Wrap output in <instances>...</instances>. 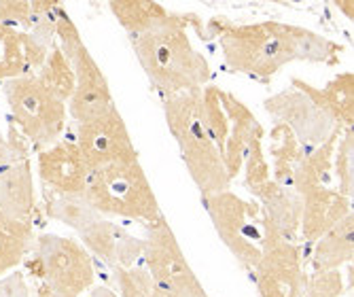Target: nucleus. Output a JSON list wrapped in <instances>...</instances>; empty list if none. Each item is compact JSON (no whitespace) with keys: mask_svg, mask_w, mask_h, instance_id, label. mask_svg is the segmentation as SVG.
Wrapping results in <instances>:
<instances>
[{"mask_svg":"<svg viewBox=\"0 0 354 297\" xmlns=\"http://www.w3.org/2000/svg\"><path fill=\"white\" fill-rule=\"evenodd\" d=\"M32 244V223L17 221L0 210V276L24 261Z\"/></svg>","mask_w":354,"mask_h":297,"instance_id":"nucleus-25","label":"nucleus"},{"mask_svg":"<svg viewBox=\"0 0 354 297\" xmlns=\"http://www.w3.org/2000/svg\"><path fill=\"white\" fill-rule=\"evenodd\" d=\"M291 83L304 89L316 105L323 107L342 129H352L354 125V75L352 73L337 75L325 87H314L301 79H293Z\"/></svg>","mask_w":354,"mask_h":297,"instance_id":"nucleus-19","label":"nucleus"},{"mask_svg":"<svg viewBox=\"0 0 354 297\" xmlns=\"http://www.w3.org/2000/svg\"><path fill=\"white\" fill-rule=\"evenodd\" d=\"M301 204V225L299 236L306 242H316L325 236L331 227H335L344 217L352 213V200L344 197L337 187L325 185L306 193Z\"/></svg>","mask_w":354,"mask_h":297,"instance_id":"nucleus-16","label":"nucleus"},{"mask_svg":"<svg viewBox=\"0 0 354 297\" xmlns=\"http://www.w3.org/2000/svg\"><path fill=\"white\" fill-rule=\"evenodd\" d=\"M85 195L102 217L153 223L162 217L157 195L138 161H121L91 170Z\"/></svg>","mask_w":354,"mask_h":297,"instance_id":"nucleus-4","label":"nucleus"},{"mask_svg":"<svg viewBox=\"0 0 354 297\" xmlns=\"http://www.w3.org/2000/svg\"><path fill=\"white\" fill-rule=\"evenodd\" d=\"M85 295H87V297H117L109 287H102V285H93Z\"/></svg>","mask_w":354,"mask_h":297,"instance_id":"nucleus-34","label":"nucleus"},{"mask_svg":"<svg viewBox=\"0 0 354 297\" xmlns=\"http://www.w3.org/2000/svg\"><path fill=\"white\" fill-rule=\"evenodd\" d=\"M263 109L276 121L291 129L306 151L323 145L329 136L342 129L323 107L316 105L304 89L293 83L288 89L270 96L263 102Z\"/></svg>","mask_w":354,"mask_h":297,"instance_id":"nucleus-10","label":"nucleus"},{"mask_svg":"<svg viewBox=\"0 0 354 297\" xmlns=\"http://www.w3.org/2000/svg\"><path fill=\"white\" fill-rule=\"evenodd\" d=\"M333 174L337 181V191L352 200L354 195V132L342 129L333 153Z\"/></svg>","mask_w":354,"mask_h":297,"instance_id":"nucleus-30","label":"nucleus"},{"mask_svg":"<svg viewBox=\"0 0 354 297\" xmlns=\"http://www.w3.org/2000/svg\"><path fill=\"white\" fill-rule=\"evenodd\" d=\"M45 213L51 219L75 229L77 234H81L83 229H87L89 225L102 219V215L89 202L85 191L83 193H49L47 191Z\"/></svg>","mask_w":354,"mask_h":297,"instance_id":"nucleus-23","label":"nucleus"},{"mask_svg":"<svg viewBox=\"0 0 354 297\" xmlns=\"http://www.w3.org/2000/svg\"><path fill=\"white\" fill-rule=\"evenodd\" d=\"M0 210L30 223L35 213V181L28 159L0 168Z\"/></svg>","mask_w":354,"mask_h":297,"instance_id":"nucleus-18","label":"nucleus"},{"mask_svg":"<svg viewBox=\"0 0 354 297\" xmlns=\"http://www.w3.org/2000/svg\"><path fill=\"white\" fill-rule=\"evenodd\" d=\"M55 39L59 41L62 53L73 64V71L77 77L75 91L68 100V115L77 123L91 121L106 113L115 102L106 75L89 53L87 45L77 28V24L68 17L66 9L57 5L55 9Z\"/></svg>","mask_w":354,"mask_h":297,"instance_id":"nucleus-6","label":"nucleus"},{"mask_svg":"<svg viewBox=\"0 0 354 297\" xmlns=\"http://www.w3.org/2000/svg\"><path fill=\"white\" fill-rule=\"evenodd\" d=\"M221 100L230 117V134L223 147V163H225L230 181H234L242 170L248 143L254 136V132L261 127V123L257 121L254 113L244 102H240L234 93L221 89Z\"/></svg>","mask_w":354,"mask_h":297,"instance_id":"nucleus-17","label":"nucleus"},{"mask_svg":"<svg viewBox=\"0 0 354 297\" xmlns=\"http://www.w3.org/2000/svg\"><path fill=\"white\" fill-rule=\"evenodd\" d=\"M109 9L121 28L130 32V37L164 26L174 17V13H170L164 5L153 3V0H113L109 3Z\"/></svg>","mask_w":354,"mask_h":297,"instance_id":"nucleus-22","label":"nucleus"},{"mask_svg":"<svg viewBox=\"0 0 354 297\" xmlns=\"http://www.w3.org/2000/svg\"><path fill=\"white\" fill-rule=\"evenodd\" d=\"M113 276L121 297H180L164 285H159L142 266L117 268L113 270Z\"/></svg>","mask_w":354,"mask_h":297,"instance_id":"nucleus-28","label":"nucleus"},{"mask_svg":"<svg viewBox=\"0 0 354 297\" xmlns=\"http://www.w3.org/2000/svg\"><path fill=\"white\" fill-rule=\"evenodd\" d=\"M335 7H339V9H344V15L346 17H354V13H352V9H354V3H335Z\"/></svg>","mask_w":354,"mask_h":297,"instance_id":"nucleus-36","label":"nucleus"},{"mask_svg":"<svg viewBox=\"0 0 354 297\" xmlns=\"http://www.w3.org/2000/svg\"><path fill=\"white\" fill-rule=\"evenodd\" d=\"M202 113H204V123L208 127V134L223 155V147L230 134V117L223 107L218 85L208 83L206 87H202Z\"/></svg>","mask_w":354,"mask_h":297,"instance_id":"nucleus-29","label":"nucleus"},{"mask_svg":"<svg viewBox=\"0 0 354 297\" xmlns=\"http://www.w3.org/2000/svg\"><path fill=\"white\" fill-rule=\"evenodd\" d=\"M261 206L270 242L282 238L297 242L299 225H301V195L288 185H280L276 181H268L261 187L250 191Z\"/></svg>","mask_w":354,"mask_h":297,"instance_id":"nucleus-15","label":"nucleus"},{"mask_svg":"<svg viewBox=\"0 0 354 297\" xmlns=\"http://www.w3.org/2000/svg\"><path fill=\"white\" fill-rule=\"evenodd\" d=\"M306 149L299 145L295 134L288 129L284 123L276 121L272 132H270V155H272V174L276 183L288 185L293 183V172L297 168V163L301 161Z\"/></svg>","mask_w":354,"mask_h":297,"instance_id":"nucleus-24","label":"nucleus"},{"mask_svg":"<svg viewBox=\"0 0 354 297\" xmlns=\"http://www.w3.org/2000/svg\"><path fill=\"white\" fill-rule=\"evenodd\" d=\"M37 170L49 193H83L89 179L87 163L77 143L71 141H57L39 151Z\"/></svg>","mask_w":354,"mask_h":297,"instance_id":"nucleus-14","label":"nucleus"},{"mask_svg":"<svg viewBox=\"0 0 354 297\" xmlns=\"http://www.w3.org/2000/svg\"><path fill=\"white\" fill-rule=\"evenodd\" d=\"M3 93L11 109L13 127L19 129L28 145H35L43 151L62 138L68 117L66 102L57 98L35 73L5 81Z\"/></svg>","mask_w":354,"mask_h":297,"instance_id":"nucleus-5","label":"nucleus"},{"mask_svg":"<svg viewBox=\"0 0 354 297\" xmlns=\"http://www.w3.org/2000/svg\"><path fill=\"white\" fill-rule=\"evenodd\" d=\"M164 117L174 136L185 166L202 197L230 189L223 155L208 134L202 113V89L164 98Z\"/></svg>","mask_w":354,"mask_h":297,"instance_id":"nucleus-3","label":"nucleus"},{"mask_svg":"<svg viewBox=\"0 0 354 297\" xmlns=\"http://www.w3.org/2000/svg\"><path fill=\"white\" fill-rule=\"evenodd\" d=\"M252 270L261 297H304L308 274L297 242L282 238L270 242Z\"/></svg>","mask_w":354,"mask_h":297,"instance_id":"nucleus-12","label":"nucleus"},{"mask_svg":"<svg viewBox=\"0 0 354 297\" xmlns=\"http://www.w3.org/2000/svg\"><path fill=\"white\" fill-rule=\"evenodd\" d=\"M57 98H62L64 102L71 100V96L75 91L77 85V77L73 71V64L68 62V57L62 53V49L57 45H53L43 62L41 69L35 73Z\"/></svg>","mask_w":354,"mask_h":297,"instance_id":"nucleus-27","label":"nucleus"},{"mask_svg":"<svg viewBox=\"0 0 354 297\" xmlns=\"http://www.w3.org/2000/svg\"><path fill=\"white\" fill-rule=\"evenodd\" d=\"M344 291V278L339 270L312 272L306 280L304 297H339Z\"/></svg>","mask_w":354,"mask_h":297,"instance_id":"nucleus-32","label":"nucleus"},{"mask_svg":"<svg viewBox=\"0 0 354 297\" xmlns=\"http://www.w3.org/2000/svg\"><path fill=\"white\" fill-rule=\"evenodd\" d=\"M77 147L89 172L111 166V163L138 161V151L130 136V129L115 105L100 117L79 123Z\"/></svg>","mask_w":354,"mask_h":297,"instance_id":"nucleus-11","label":"nucleus"},{"mask_svg":"<svg viewBox=\"0 0 354 297\" xmlns=\"http://www.w3.org/2000/svg\"><path fill=\"white\" fill-rule=\"evenodd\" d=\"M37 297H75V295L59 293V291H55V289H51V287H47V285H41V289H39Z\"/></svg>","mask_w":354,"mask_h":297,"instance_id":"nucleus-35","label":"nucleus"},{"mask_svg":"<svg viewBox=\"0 0 354 297\" xmlns=\"http://www.w3.org/2000/svg\"><path fill=\"white\" fill-rule=\"evenodd\" d=\"M193 26L200 30L202 39H218L225 66L232 73L259 83H270L291 62L337 64L342 51L337 43L314 30L274 19L232 24L227 17H214L204 28L202 19L196 17Z\"/></svg>","mask_w":354,"mask_h":297,"instance_id":"nucleus-1","label":"nucleus"},{"mask_svg":"<svg viewBox=\"0 0 354 297\" xmlns=\"http://www.w3.org/2000/svg\"><path fill=\"white\" fill-rule=\"evenodd\" d=\"M196 17V13H174L172 21L132 37V49L142 71L164 98L196 91L210 83V64L187 35Z\"/></svg>","mask_w":354,"mask_h":297,"instance_id":"nucleus-2","label":"nucleus"},{"mask_svg":"<svg viewBox=\"0 0 354 297\" xmlns=\"http://www.w3.org/2000/svg\"><path fill=\"white\" fill-rule=\"evenodd\" d=\"M0 297H30V287L21 272L0 278Z\"/></svg>","mask_w":354,"mask_h":297,"instance_id":"nucleus-33","label":"nucleus"},{"mask_svg":"<svg viewBox=\"0 0 354 297\" xmlns=\"http://www.w3.org/2000/svg\"><path fill=\"white\" fill-rule=\"evenodd\" d=\"M263 136H266V129L263 125L254 132V136L248 143L246 155H244V187L248 191H254L257 187H261L263 183L272 181V170H270V163L266 161V153H263Z\"/></svg>","mask_w":354,"mask_h":297,"instance_id":"nucleus-31","label":"nucleus"},{"mask_svg":"<svg viewBox=\"0 0 354 297\" xmlns=\"http://www.w3.org/2000/svg\"><path fill=\"white\" fill-rule=\"evenodd\" d=\"M354 257V215L344 217L325 236H320L310 251L312 272L339 270Z\"/></svg>","mask_w":354,"mask_h":297,"instance_id":"nucleus-20","label":"nucleus"},{"mask_svg":"<svg viewBox=\"0 0 354 297\" xmlns=\"http://www.w3.org/2000/svg\"><path fill=\"white\" fill-rule=\"evenodd\" d=\"M142 268L159 285H164L180 297H208L198 274L189 266V261L164 215L157 221L149 223L142 253Z\"/></svg>","mask_w":354,"mask_h":297,"instance_id":"nucleus-9","label":"nucleus"},{"mask_svg":"<svg viewBox=\"0 0 354 297\" xmlns=\"http://www.w3.org/2000/svg\"><path fill=\"white\" fill-rule=\"evenodd\" d=\"M28 35L19 28L0 24V79H15L28 75Z\"/></svg>","mask_w":354,"mask_h":297,"instance_id":"nucleus-26","label":"nucleus"},{"mask_svg":"<svg viewBox=\"0 0 354 297\" xmlns=\"http://www.w3.org/2000/svg\"><path fill=\"white\" fill-rule=\"evenodd\" d=\"M81 244L91 257L102 261L111 270L142 266L145 238H136L125 227L111 219H100L79 234Z\"/></svg>","mask_w":354,"mask_h":297,"instance_id":"nucleus-13","label":"nucleus"},{"mask_svg":"<svg viewBox=\"0 0 354 297\" xmlns=\"http://www.w3.org/2000/svg\"><path fill=\"white\" fill-rule=\"evenodd\" d=\"M339 134H342V129L335 132L333 136H329L323 145H318L304 153L301 161L297 163V168L293 172V183H291V187L301 197L318 187L333 185V153H335Z\"/></svg>","mask_w":354,"mask_h":297,"instance_id":"nucleus-21","label":"nucleus"},{"mask_svg":"<svg viewBox=\"0 0 354 297\" xmlns=\"http://www.w3.org/2000/svg\"><path fill=\"white\" fill-rule=\"evenodd\" d=\"M206 210L223 244L246 268H254L270 244V232L257 200L232 193L230 189L204 197Z\"/></svg>","mask_w":354,"mask_h":297,"instance_id":"nucleus-7","label":"nucleus"},{"mask_svg":"<svg viewBox=\"0 0 354 297\" xmlns=\"http://www.w3.org/2000/svg\"><path fill=\"white\" fill-rule=\"evenodd\" d=\"M37 272L43 285L75 297H83L95 285L93 257L87 249L66 236L43 234L35 246Z\"/></svg>","mask_w":354,"mask_h":297,"instance_id":"nucleus-8","label":"nucleus"}]
</instances>
